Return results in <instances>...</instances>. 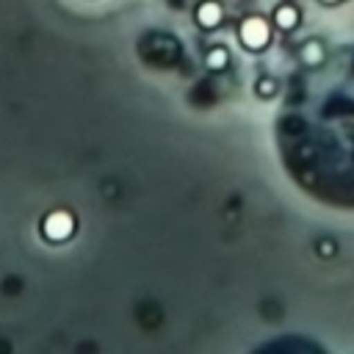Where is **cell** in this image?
Returning <instances> with one entry per match:
<instances>
[{"label": "cell", "mask_w": 354, "mask_h": 354, "mask_svg": "<svg viewBox=\"0 0 354 354\" xmlns=\"http://www.w3.org/2000/svg\"><path fill=\"white\" fill-rule=\"evenodd\" d=\"M277 141L285 169L310 196L354 210V44L293 75Z\"/></svg>", "instance_id": "6da1fadb"}, {"label": "cell", "mask_w": 354, "mask_h": 354, "mask_svg": "<svg viewBox=\"0 0 354 354\" xmlns=\"http://www.w3.org/2000/svg\"><path fill=\"white\" fill-rule=\"evenodd\" d=\"M241 39H243V44H246V47L260 50V47L268 41V28H266V22H263V19H257V17L246 19V22L241 25Z\"/></svg>", "instance_id": "7a4b0ae2"}, {"label": "cell", "mask_w": 354, "mask_h": 354, "mask_svg": "<svg viewBox=\"0 0 354 354\" xmlns=\"http://www.w3.org/2000/svg\"><path fill=\"white\" fill-rule=\"evenodd\" d=\"M44 232H47L50 238H55V241L66 238V235L72 232V216H69V213H53V216L44 221Z\"/></svg>", "instance_id": "3957f363"}, {"label": "cell", "mask_w": 354, "mask_h": 354, "mask_svg": "<svg viewBox=\"0 0 354 354\" xmlns=\"http://www.w3.org/2000/svg\"><path fill=\"white\" fill-rule=\"evenodd\" d=\"M218 17H221V8H218L216 3H205V6H199V11H196V19H199L205 28H213V25L218 22Z\"/></svg>", "instance_id": "277c9868"}, {"label": "cell", "mask_w": 354, "mask_h": 354, "mask_svg": "<svg viewBox=\"0 0 354 354\" xmlns=\"http://www.w3.org/2000/svg\"><path fill=\"white\" fill-rule=\"evenodd\" d=\"M274 19H277V25H279V28H293V25H296V19H299V14H296V8L282 6V8H277Z\"/></svg>", "instance_id": "5b68a950"}, {"label": "cell", "mask_w": 354, "mask_h": 354, "mask_svg": "<svg viewBox=\"0 0 354 354\" xmlns=\"http://www.w3.org/2000/svg\"><path fill=\"white\" fill-rule=\"evenodd\" d=\"M321 58H324V50H321L318 41H310V44L304 47V53H301V61H304V64H315V61H321Z\"/></svg>", "instance_id": "8992f818"}, {"label": "cell", "mask_w": 354, "mask_h": 354, "mask_svg": "<svg viewBox=\"0 0 354 354\" xmlns=\"http://www.w3.org/2000/svg\"><path fill=\"white\" fill-rule=\"evenodd\" d=\"M224 61H227V53H224V50H213V53L207 55V64H210L213 69H221Z\"/></svg>", "instance_id": "52a82bcc"}, {"label": "cell", "mask_w": 354, "mask_h": 354, "mask_svg": "<svg viewBox=\"0 0 354 354\" xmlns=\"http://www.w3.org/2000/svg\"><path fill=\"white\" fill-rule=\"evenodd\" d=\"M260 91H263V94H271V91H274V83H271V80H263V83H260Z\"/></svg>", "instance_id": "ba28073f"}, {"label": "cell", "mask_w": 354, "mask_h": 354, "mask_svg": "<svg viewBox=\"0 0 354 354\" xmlns=\"http://www.w3.org/2000/svg\"><path fill=\"white\" fill-rule=\"evenodd\" d=\"M326 3H335V0H326Z\"/></svg>", "instance_id": "9c48e42d"}]
</instances>
